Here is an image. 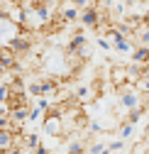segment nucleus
<instances>
[{"instance_id":"1","label":"nucleus","mask_w":149,"mask_h":154,"mask_svg":"<svg viewBox=\"0 0 149 154\" xmlns=\"http://www.w3.org/2000/svg\"><path fill=\"white\" fill-rule=\"evenodd\" d=\"M42 127H44V132L49 134V137H54V140L64 137V122H61V115H59V112H54L51 108H49L47 115H44Z\"/></svg>"},{"instance_id":"2","label":"nucleus","mask_w":149,"mask_h":154,"mask_svg":"<svg viewBox=\"0 0 149 154\" xmlns=\"http://www.w3.org/2000/svg\"><path fill=\"white\" fill-rule=\"evenodd\" d=\"M8 44L15 49V54H17V56H20V54H29V51H32V47H34V44H32L29 32H25V29H20V32H17Z\"/></svg>"},{"instance_id":"3","label":"nucleus","mask_w":149,"mask_h":154,"mask_svg":"<svg viewBox=\"0 0 149 154\" xmlns=\"http://www.w3.org/2000/svg\"><path fill=\"white\" fill-rule=\"evenodd\" d=\"M78 20H81V25H83V27L96 29V27H98V22H100V8H98L96 3L88 5V8H83V10L78 12Z\"/></svg>"},{"instance_id":"4","label":"nucleus","mask_w":149,"mask_h":154,"mask_svg":"<svg viewBox=\"0 0 149 154\" xmlns=\"http://www.w3.org/2000/svg\"><path fill=\"white\" fill-rule=\"evenodd\" d=\"M110 81H113L117 88L127 86V83H129V81H127V66H120V64H115L113 69H110Z\"/></svg>"},{"instance_id":"5","label":"nucleus","mask_w":149,"mask_h":154,"mask_svg":"<svg viewBox=\"0 0 149 154\" xmlns=\"http://www.w3.org/2000/svg\"><path fill=\"white\" fill-rule=\"evenodd\" d=\"M10 120H12V122L25 125V122L29 120V100H27V103H22V105H17V108H12V110H10Z\"/></svg>"},{"instance_id":"6","label":"nucleus","mask_w":149,"mask_h":154,"mask_svg":"<svg viewBox=\"0 0 149 154\" xmlns=\"http://www.w3.org/2000/svg\"><path fill=\"white\" fill-rule=\"evenodd\" d=\"M12 147H15V132L8 130V127H3V130H0V149L8 152V149H12Z\"/></svg>"},{"instance_id":"7","label":"nucleus","mask_w":149,"mask_h":154,"mask_svg":"<svg viewBox=\"0 0 149 154\" xmlns=\"http://www.w3.org/2000/svg\"><path fill=\"white\" fill-rule=\"evenodd\" d=\"M56 15L61 17L66 25H68V22H76V20H78V8H71V5H68V8H61Z\"/></svg>"},{"instance_id":"8","label":"nucleus","mask_w":149,"mask_h":154,"mask_svg":"<svg viewBox=\"0 0 149 154\" xmlns=\"http://www.w3.org/2000/svg\"><path fill=\"white\" fill-rule=\"evenodd\" d=\"M86 42H88V39H86V34H83V32H76V34L71 37V42H68V47H66V49H71V51H78V49H81Z\"/></svg>"},{"instance_id":"9","label":"nucleus","mask_w":149,"mask_h":154,"mask_svg":"<svg viewBox=\"0 0 149 154\" xmlns=\"http://www.w3.org/2000/svg\"><path fill=\"white\" fill-rule=\"evenodd\" d=\"M142 115H144V105L139 103L137 108H129V110H127V118H125V120H127V122H132V125H137Z\"/></svg>"},{"instance_id":"10","label":"nucleus","mask_w":149,"mask_h":154,"mask_svg":"<svg viewBox=\"0 0 149 154\" xmlns=\"http://www.w3.org/2000/svg\"><path fill=\"white\" fill-rule=\"evenodd\" d=\"M22 147H25L27 152H34L37 147H39V137H37L34 132H32V134H25V137H22Z\"/></svg>"},{"instance_id":"11","label":"nucleus","mask_w":149,"mask_h":154,"mask_svg":"<svg viewBox=\"0 0 149 154\" xmlns=\"http://www.w3.org/2000/svg\"><path fill=\"white\" fill-rule=\"evenodd\" d=\"M68 154H86V140H73V142H68Z\"/></svg>"},{"instance_id":"12","label":"nucleus","mask_w":149,"mask_h":154,"mask_svg":"<svg viewBox=\"0 0 149 154\" xmlns=\"http://www.w3.org/2000/svg\"><path fill=\"white\" fill-rule=\"evenodd\" d=\"M132 132H135V125L125 120V122L120 125V130H117V137H120V140H127V137H132Z\"/></svg>"},{"instance_id":"13","label":"nucleus","mask_w":149,"mask_h":154,"mask_svg":"<svg viewBox=\"0 0 149 154\" xmlns=\"http://www.w3.org/2000/svg\"><path fill=\"white\" fill-rule=\"evenodd\" d=\"M103 149H105V142H103V140H100V142H93V144L88 147V154H100Z\"/></svg>"},{"instance_id":"14","label":"nucleus","mask_w":149,"mask_h":154,"mask_svg":"<svg viewBox=\"0 0 149 154\" xmlns=\"http://www.w3.org/2000/svg\"><path fill=\"white\" fill-rule=\"evenodd\" d=\"M10 98V86L8 83H0V103Z\"/></svg>"},{"instance_id":"15","label":"nucleus","mask_w":149,"mask_h":154,"mask_svg":"<svg viewBox=\"0 0 149 154\" xmlns=\"http://www.w3.org/2000/svg\"><path fill=\"white\" fill-rule=\"evenodd\" d=\"M122 144H125V140H115L113 144H108V149H110V152H115V149H122Z\"/></svg>"},{"instance_id":"16","label":"nucleus","mask_w":149,"mask_h":154,"mask_svg":"<svg viewBox=\"0 0 149 154\" xmlns=\"http://www.w3.org/2000/svg\"><path fill=\"white\" fill-rule=\"evenodd\" d=\"M34 154H49V147H44V144H39L34 149Z\"/></svg>"},{"instance_id":"17","label":"nucleus","mask_w":149,"mask_h":154,"mask_svg":"<svg viewBox=\"0 0 149 154\" xmlns=\"http://www.w3.org/2000/svg\"><path fill=\"white\" fill-rule=\"evenodd\" d=\"M147 147H149V144H147ZM147 147H144V144H142V147H135V149H132V154H144V149H147Z\"/></svg>"},{"instance_id":"18","label":"nucleus","mask_w":149,"mask_h":154,"mask_svg":"<svg viewBox=\"0 0 149 154\" xmlns=\"http://www.w3.org/2000/svg\"><path fill=\"white\" fill-rule=\"evenodd\" d=\"M10 3H12V5H22V8H25V5H27V0H10Z\"/></svg>"},{"instance_id":"19","label":"nucleus","mask_w":149,"mask_h":154,"mask_svg":"<svg viewBox=\"0 0 149 154\" xmlns=\"http://www.w3.org/2000/svg\"><path fill=\"white\" fill-rule=\"evenodd\" d=\"M142 22H144V25H147V27H149V12H147V15H144V17H142Z\"/></svg>"},{"instance_id":"20","label":"nucleus","mask_w":149,"mask_h":154,"mask_svg":"<svg viewBox=\"0 0 149 154\" xmlns=\"http://www.w3.org/2000/svg\"><path fill=\"white\" fill-rule=\"evenodd\" d=\"M3 76H5V69H3V66H0V79H3Z\"/></svg>"},{"instance_id":"21","label":"nucleus","mask_w":149,"mask_h":154,"mask_svg":"<svg viewBox=\"0 0 149 154\" xmlns=\"http://www.w3.org/2000/svg\"><path fill=\"white\" fill-rule=\"evenodd\" d=\"M0 17H3V8H0Z\"/></svg>"},{"instance_id":"22","label":"nucleus","mask_w":149,"mask_h":154,"mask_svg":"<svg viewBox=\"0 0 149 154\" xmlns=\"http://www.w3.org/2000/svg\"><path fill=\"white\" fill-rule=\"evenodd\" d=\"M147 144H149V134H147Z\"/></svg>"}]
</instances>
